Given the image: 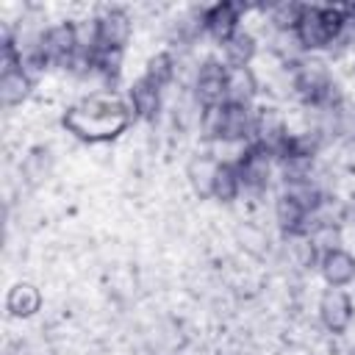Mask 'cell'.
I'll return each instance as SVG.
<instances>
[{
    "mask_svg": "<svg viewBox=\"0 0 355 355\" xmlns=\"http://www.w3.org/2000/svg\"><path fill=\"white\" fill-rule=\"evenodd\" d=\"M239 14H241V8L239 6H233V3H219V6H214V8H208L205 11V28L225 44L239 28Z\"/></svg>",
    "mask_w": 355,
    "mask_h": 355,
    "instance_id": "cell-10",
    "label": "cell"
},
{
    "mask_svg": "<svg viewBox=\"0 0 355 355\" xmlns=\"http://www.w3.org/2000/svg\"><path fill=\"white\" fill-rule=\"evenodd\" d=\"M241 189V178H239V169L236 164H219L216 172H214V183H211V194L222 202H230Z\"/></svg>",
    "mask_w": 355,
    "mask_h": 355,
    "instance_id": "cell-14",
    "label": "cell"
},
{
    "mask_svg": "<svg viewBox=\"0 0 355 355\" xmlns=\"http://www.w3.org/2000/svg\"><path fill=\"white\" fill-rule=\"evenodd\" d=\"M39 302H42V297H39V291L31 283H17L8 291V300H6V305H8V311L14 316H31V313H36L39 311Z\"/></svg>",
    "mask_w": 355,
    "mask_h": 355,
    "instance_id": "cell-15",
    "label": "cell"
},
{
    "mask_svg": "<svg viewBox=\"0 0 355 355\" xmlns=\"http://www.w3.org/2000/svg\"><path fill=\"white\" fill-rule=\"evenodd\" d=\"M349 14H352V19H355V8H349Z\"/></svg>",
    "mask_w": 355,
    "mask_h": 355,
    "instance_id": "cell-22",
    "label": "cell"
},
{
    "mask_svg": "<svg viewBox=\"0 0 355 355\" xmlns=\"http://www.w3.org/2000/svg\"><path fill=\"white\" fill-rule=\"evenodd\" d=\"M294 86H297V94H300L305 103H311V105H324V103H330V100H333V89H336L333 80H330V75H327V69H324L322 64H316V61L300 67Z\"/></svg>",
    "mask_w": 355,
    "mask_h": 355,
    "instance_id": "cell-5",
    "label": "cell"
},
{
    "mask_svg": "<svg viewBox=\"0 0 355 355\" xmlns=\"http://www.w3.org/2000/svg\"><path fill=\"white\" fill-rule=\"evenodd\" d=\"M28 89H31V80L25 75L22 67H14V69H6L3 78H0V94H3V103L6 105H17L28 97Z\"/></svg>",
    "mask_w": 355,
    "mask_h": 355,
    "instance_id": "cell-13",
    "label": "cell"
},
{
    "mask_svg": "<svg viewBox=\"0 0 355 355\" xmlns=\"http://www.w3.org/2000/svg\"><path fill=\"white\" fill-rule=\"evenodd\" d=\"M347 355H355V347H352V349H349V352H347Z\"/></svg>",
    "mask_w": 355,
    "mask_h": 355,
    "instance_id": "cell-21",
    "label": "cell"
},
{
    "mask_svg": "<svg viewBox=\"0 0 355 355\" xmlns=\"http://www.w3.org/2000/svg\"><path fill=\"white\" fill-rule=\"evenodd\" d=\"M322 272L330 286H344L355 277V258L344 250H327L322 258Z\"/></svg>",
    "mask_w": 355,
    "mask_h": 355,
    "instance_id": "cell-11",
    "label": "cell"
},
{
    "mask_svg": "<svg viewBox=\"0 0 355 355\" xmlns=\"http://www.w3.org/2000/svg\"><path fill=\"white\" fill-rule=\"evenodd\" d=\"M197 97L205 108L227 103V69L216 61H205L197 75Z\"/></svg>",
    "mask_w": 355,
    "mask_h": 355,
    "instance_id": "cell-6",
    "label": "cell"
},
{
    "mask_svg": "<svg viewBox=\"0 0 355 355\" xmlns=\"http://www.w3.org/2000/svg\"><path fill=\"white\" fill-rule=\"evenodd\" d=\"M225 53H227V61L233 67H247V61L252 58L255 53V39L244 31H236L227 42H225Z\"/></svg>",
    "mask_w": 355,
    "mask_h": 355,
    "instance_id": "cell-17",
    "label": "cell"
},
{
    "mask_svg": "<svg viewBox=\"0 0 355 355\" xmlns=\"http://www.w3.org/2000/svg\"><path fill=\"white\" fill-rule=\"evenodd\" d=\"M269 150L261 147V144H252L247 153H241L236 169H239V178H241V186H250V189H263L266 180H269Z\"/></svg>",
    "mask_w": 355,
    "mask_h": 355,
    "instance_id": "cell-8",
    "label": "cell"
},
{
    "mask_svg": "<svg viewBox=\"0 0 355 355\" xmlns=\"http://www.w3.org/2000/svg\"><path fill=\"white\" fill-rule=\"evenodd\" d=\"M344 25H347V11H341V8L302 6L294 31H297V39L305 47H324V44L338 42Z\"/></svg>",
    "mask_w": 355,
    "mask_h": 355,
    "instance_id": "cell-2",
    "label": "cell"
},
{
    "mask_svg": "<svg viewBox=\"0 0 355 355\" xmlns=\"http://www.w3.org/2000/svg\"><path fill=\"white\" fill-rule=\"evenodd\" d=\"M130 33V22L122 11H105L97 17L94 22V36H92V47H103V50H122V44L128 42Z\"/></svg>",
    "mask_w": 355,
    "mask_h": 355,
    "instance_id": "cell-7",
    "label": "cell"
},
{
    "mask_svg": "<svg viewBox=\"0 0 355 355\" xmlns=\"http://www.w3.org/2000/svg\"><path fill=\"white\" fill-rule=\"evenodd\" d=\"M205 130L214 139H244L255 130V116L247 103H222L216 108H208Z\"/></svg>",
    "mask_w": 355,
    "mask_h": 355,
    "instance_id": "cell-3",
    "label": "cell"
},
{
    "mask_svg": "<svg viewBox=\"0 0 355 355\" xmlns=\"http://www.w3.org/2000/svg\"><path fill=\"white\" fill-rule=\"evenodd\" d=\"M216 166H219V164H214V161H208V158H197V161L191 164V180H194V186H197L200 194H211V183H214Z\"/></svg>",
    "mask_w": 355,
    "mask_h": 355,
    "instance_id": "cell-19",
    "label": "cell"
},
{
    "mask_svg": "<svg viewBox=\"0 0 355 355\" xmlns=\"http://www.w3.org/2000/svg\"><path fill=\"white\" fill-rule=\"evenodd\" d=\"M300 11H302V6H275L272 8V17H275V22L280 28H297Z\"/></svg>",
    "mask_w": 355,
    "mask_h": 355,
    "instance_id": "cell-20",
    "label": "cell"
},
{
    "mask_svg": "<svg viewBox=\"0 0 355 355\" xmlns=\"http://www.w3.org/2000/svg\"><path fill=\"white\" fill-rule=\"evenodd\" d=\"M172 72H175L172 58H169L166 53H158V55H153V58H150L144 80H150L153 86H158V89H161V86H166V83L172 80Z\"/></svg>",
    "mask_w": 355,
    "mask_h": 355,
    "instance_id": "cell-18",
    "label": "cell"
},
{
    "mask_svg": "<svg viewBox=\"0 0 355 355\" xmlns=\"http://www.w3.org/2000/svg\"><path fill=\"white\" fill-rule=\"evenodd\" d=\"M319 313H322V322L327 330L333 333H344L349 327V319H352V302L344 291L338 288H330L324 297H322V305H319Z\"/></svg>",
    "mask_w": 355,
    "mask_h": 355,
    "instance_id": "cell-9",
    "label": "cell"
},
{
    "mask_svg": "<svg viewBox=\"0 0 355 355\" xmlns=\"http://www.w3.org/2000/svg\"><path fill=\"white\" fill-rule=\"evenodd\" d=\"M39 50L44 55L47 64H58V67H67V64H75L78 58V31L69 25V22H61L50 31L42 33L39 39Z\"/></svg>",
    "mask_w": 355,
    "mask_h": 355,
    "instance_id": "cell-4",
    "label": "cell"
},
{
    "mask_svg": "<svg viewBox=\"0 0 355 355\" xmlns=\"http://www.w3.org/2000/svg\"><path fill=\"white\" fill-rule=\"evenodd\" d=\"M255 92V78L247 67L227 69V103H247Z\"/></svg>",
    "mask_w": 355,
    "mask_h": 355,
    "instance_id": "cell-16",
    "label": "cell"
},
{
    "mask_svg": "<svg viewBox=\"0 0 355 355\" xmlns=\"http://www.w3.org/2000/svg\"><path fill=\"white\" fill-rule=\"evenodd\" d=\"M130 122L128 108L114 97H92L64 114V128L89 141H105L122 133Z\"/></svg>",
    "mask_w": 355,
    "mask_h": 355,
    "instance_id": "cell-1",
    "label": "cell"
},
{
    "mask_svg": "<svg viewBox=\"0 0 355 355\" xmlns=\"http://www.w3.org/2000/svg\"><path fill=\"white\" fill-rule=\"evenodd\" d=\"M130 103H133V111H136L139 116L150 119V116L158 114V105H161V89L141 78V80L130 89Z\"/></svg>",
    "mask_w": 355,
    "mask_h": 355,
    "instance_id": "cell-12",
    "label": "cell"
}]
</instances>
